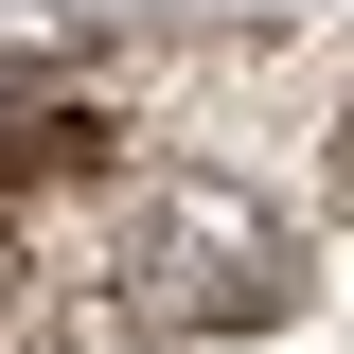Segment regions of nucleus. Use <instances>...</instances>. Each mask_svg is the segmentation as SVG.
Segmentation results:
<instances>
[{
  "mask_svg": "<svg viewBox=\"0 0 354 354\" xmlns=\"http://www.w3.org/2000/svg\"><path fill=\"white\" fill-rule=\"evenodd\" d=\"M337 195H354V106H337Z\"/></svg>",
  "mask_w": 354,
  "mask_h": 354,
  "instance_id": "nucleus-2",
  "label": "nucleus"
},
{
  "mask_svg": "<svg viewBox=\"0 0 354 354\" xmlns=\"http://www.w3.org/2000/svg\"><path fill=\"white\" fill-rule=\"evenodd\" d=\"M106 301L142 337H266V319H301V230H283V195L177 160L106 213Z\"/></svg>",
  "mask_w": 354,
  "mask_h": 354,
  "instance_id": "nucleus-1",
  "label": "nucleus"
}]
</instances>
